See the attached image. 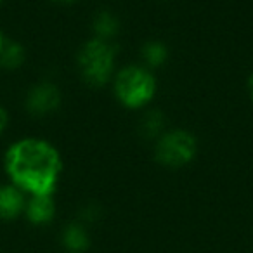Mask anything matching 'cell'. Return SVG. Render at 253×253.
Here are the masks:
<instances>
[{"label": "cell", "mask_w": 253, "mask_h": 253, "mask_svg": "<svg viewBox=\"0 0 253 253\" xmlns=\"http://www.w3.org/2000/svg\"><path fill=\"white\" fill-rule=\"evenodd\" d=\"M54 2H61V4H71L75 0H54Z\"/></svg>", "instance_id": "cell-16"}, {"label": "cell", "mask_w": 253, "mask_h": 253, "mask_svg": "<svg viewBox=\"0 0 253 253\" xmlns=\"http://www.w3.org/2000/svg\"><path fill=\"white\" fill-rule=\"evenodd\" d=\"M163 125H165V118L160 111H149L148 115H144L141 122V132L146 139H153L158 137L163 130Z\"/></svg>", "instance_id": "cell-11"}, {"label": "cell", "mask_w": 253, "mask_h": 253, "mask_svg": "<svg viewBox=\"0 0 253 253\" xmlns=\"http://www.w3.org/2000/svg\"><path fill=\"white\" fill-rule=\"evenodd\" d=\"M26 109L35 116H45L61 106V92L50 82H40L33 85L26 94Z\"/></svg>", "instance_id": "cell-5"}, {"label": "cell", "mask_w": 253, "mask_h": 253, "mask_svg": "<svg viewBox=\"0 0 253 253\" xmlns=\"http://www.w3.org/2000/svg\"><path fill=\"white\" fill-rule=\"evenodd\" d=\"M26 207L23 191L16 186H0V220H12Z\"/></svg>", "instance_id": "cell-6"}, {"label": "cell", "mask_w": 253, "mask_h": 253, "mask_svg": "<svg viewBox=\"0 0 253 253\" xmlns=\"http://www.w3.org/2000/svg\"><path fill=\"white\" fill-rule=\"evenodd\" d=\"M61 156L56 148L40 139H23L5 155V172L12 186L32 196L52 194L61 173Z\"/></svg>", "instance_id": "cell-1"}, {"label": "cell", "mask_w": 253, "mask_h": 253, "mask_svg": "<svg viewBox=\"0 0 253 253\" xmlns=\"http://www.w3.org/2000/svg\"><path fill=\"white\" fill-rule=\"evenodd\" d=\"M61 241L68 253H85L90 246V238H88V232L84 227V224L66 225Z\"/></svg>", "instance_id": "cell-8"}, {"label": "cell", "mask_w": 253, "mask_h": 253, "mask_svg": "<svg viewBox=\"0 0 253 253\" xmlns=\"http://www.w3.org/2000/svg\"><path fill=\"white\" fill-rule=\"evenodd\" d=\"M25 63V49L18 42H5L0 49V66L5 70H18Z\"/></svg>", "instance_id": "cell-10"}, {"label": "cell", "mask_w": 253, "mask_h": 253, "mask_svg": "<svg viewBox=\"0 0 253 253\" xmlns=\"http://www.w3.org/2000/svg\"><path fill=\"white\" fill-rule=\"evenodd\" d=\"M92 30L95 33V39L101 40H108L111 37H115L120 30V23L116 19V16H113L108 11H101L95 14L94 21H92Z\"/></svg>", "instance_id": "cell-9"}, {"label": "cell", "mask_w": 253, "mask_h": 253, "mask_svg": "<svg viewBox=\"0 0 253 253\" xmlns=\"http://www.w3.org/2000/svg\"><path fill=\"white\" fill-rule=\"evenodd\" d=\"M155 92L156 82L148 68H123L115 78V94L125 108H142L151 101Z\"/></svg>", "instance_id": "cell-3"}, {"label": "cell", "mask_w": 253, "mask_h": 253, "mask_svg": "<svg viewBox=\"0 0 253 253\" xmlns=\"http://www.w3.org/2000/svg\"><path fill=\"white\" fill-rule=\"evenodd\" d=\"M99 210L95 207H85L84 211H82V220L84 222H94L97 218Z\"/></svg>", "instance_id": "cell-13"}, {"label": "cell", "mask_w": 253, "mask_h": 253, "mask_svg": "<svg viewBox=\"0 0 253 253\" xmlns=\"http://www.w3.org/2000/svg\"><path fill=\"white\" fill-rule=\"evenodd\" d=\"M248 92H250V95H252V99H253V73L250 75V78H248Z\"/></svg>", "instance_id": "cell-15"}, {"label": "cell", "mask_w": 253, "mask_h": 253, "mask_svg": "<svg viewBox=\"0 0 253 253\" xmlns=\"http://www.w3.org/2000/svg\"><path fill=\"white\" fill-rule=\"evenodd\" d=\"M78 70L82 78L92 87H102L109 82L115 64V47L108 40L92 39L78 50Z\"/></svg>", "instance_id": "cell-2"}, {"label": "cell", "mask_w": 253, "mask_h": 253, "mask_svg": "<svg viewBox=\"0 0 253 253\" xmlns=\"http://www.w3.org/2000/svg\"><path fill=\"white\" fill-rule=\"evenodd\" d=\"M0 2H2V0H0Z\"/></svg>", "instance_id": "cell-18"}, {"label": "cell", "mask_w": 253, "mask_h": 253, "mask_svg": "<svg viewBox=\"0 0 253 253\" xmlns=\"http://www.w3.org/2000/svg\"><path fill=\"white\" fill-rule=\"evenodd\" d=\"M156 162L170 169H179L193 162L196 155V139L187 130H172L156 142Z\"/></svg>", "instance_id": "cell-4"}, {"label": "cell", "mask_w": 253, "mask_h": 253, "mask_svg": "<svg viewBox=\"0 0 253 253\" xmlns=\"http://www.w3.org/2000/svg\"><path fill=\"white\" fill-rule=\"evenodd\" d=\"M5 125H7V113H5V109L0 106V132L4 130Z\"/></svg>", "instance_id": "cell-14"}, {"label": "cell", "mask_w": 253, "mask_h": 253, "mask_svg": "<svg viewBox=\"0 0 253 253\" xmlns=\"http://www.w3.org/2000/svg\"><path fill=\"white\" fill-rule=\"evenodd\" d=\"M2 45H4V39H2V33H0V49H2Z\"/></svg>", "instance_id": "cell-17"}, {"label": "cell", "mask_w": 253, "mask_h": 253, "mask_svg": "<svg viewBox=\"0 0 253 253\" xmlns=\"http://www.w3.org/2000/svg\"><path fill=\"white\" fill-rule=\"evenodd\" d=\"M26 217L32 224L35 225H45L52 220L54 211V200L52 194H39V196H32V200L26 203L25 207Z\"/></svg>", "instance_id": "cell-7"}, {"label": "cell", "mask_w": 253, "mask_h": 253, "mask_svg": "<svg viewBox=\"0 0 253 253\" xmlns=\"http://www.w3.org/2000/svg\"><path fill=\"white\" fill-rule=\"evenodd\" d=\"M142 57H144L146 64L151 68H158L169 57V50L162 42H148L142 47Z\"/></svg>", "instance_id": "cell-12"}]
</instances>
